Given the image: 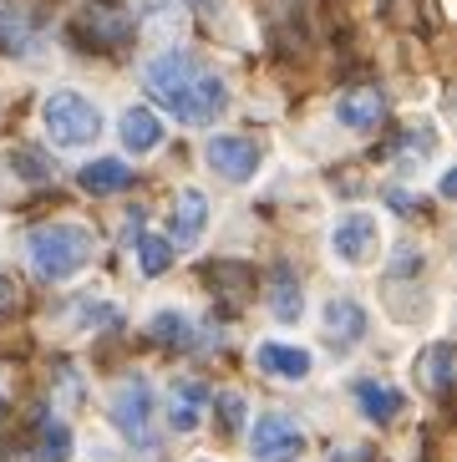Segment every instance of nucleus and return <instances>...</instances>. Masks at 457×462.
I'll return each mask as SVG.
<instances>
[{
    "mask_svg": "<svg viewBox=\"0 0 457 462\" xmlns=\"http://www.w3.org/2000/svg\"><path fill=\"white\" fill-rule=\"evenodd\" d=\"M143 82H148V92L158 97L168 112H173L178 123H189V127H209L219 112L228 107L224 77L203 71L189 51H163V56H153L148 71H143Z\"/></svg>",
    "mask_w": 457,
    "mask_h": 462,
    "instance_id": "obj_1",
    "label": "nucleus"
},
{
    "mask_svg": "<svg viewBox=\"0 0 457 462\" xmlns=\"http://www.w3.org/2000/svg\"><path fill=\"white\" fill-rule=\"evenodd\" d=\"M92 249H97L92 229H77V224H41L26 239V254L36 264V274L51 280V285H61V280L87 270L92 264Z\"/></svg>",
    "mask_w": 457,
    "mask_h": 462,
    "instance_id": "obj_2",
    "label": "nucleus"
},
{
    "mask_svg": "<svg viewBox=\"0 0 457 462\" xmlns=\"http://www.w3.org/2000/svg\"><path fill=\"white\" fill-rule=\"evenodd\" d=\"M41 123H46V133H51L56 148H87V143L102 137V112H97V102L81 97V92H71V87H61V92L46 97Z\"/></svg>",
    "mask_w": 457,
    "mask_h": 462,
    "instance_id": "obj_3",
    "label": "nucleus"
},
{
    "mask_svg": "<svg viewBox=\"0 0 457 462\" xmlns=\"http://www.w3.org/2000/svg\"><path fill=\"white\" fill-rule=\"evenodd\" d=\"M112 427L133 448H153V386L148 376H127L112 396Z\"/></svg>",
    "mask_w": 457,
    "mask_h": 462,
    "instance_id": "obj_4",
    "label": "nucleus"
},
{
    "mask_svg": "<svg viewBox=\"0 0 457 462\" xmlns=\"http://www.w3.org/2000/svg\"><path fill=\"white\" fill-rule=\"evenodd\" d=\"M203 158L228 183H249L259 173V143L255 137H239V133H214L203 143Z\"/></svg>",
    "mask_w": 457,
    "mask_h": 462,
    "instance_id": "obj_5",
    "label": "nucleus"
},
{
    "mask_svg": "<svg viewBox=\"0 0 457 462\" xmlns=\"http://www.w3.org/2000/svg\"><path fill=\"white\" fill-rule=\"evenodd\" d=\"M249 452H255V462H295L305 452V432L290 417L269 411V417L255 421V432H249Z\"/></svg>",
    "mask_w": 457,
    "mask_h": 462,
    "instance_id": "obj_6",
    "label": "nucleus"
},
{
    "mask_svg": "<svg viewBox=\"0 0 457 462\" xmlns=\"http://www.w3.org/2000/svg\"><path fill=\"white\" fill-rule=\"evenodd\" d=\"M381 249V229L371 214H346L336 218V229H331V254L340 264H371Z\"/></svg>",
    "mask_w": 457,
    "mask_h": 462,
    "instance_id": "obj_7",
    "label": "nucleus"
},
{
    "mask_svg": "<svg viewBox=\"0 0 457 462\" xmlns=\"http://www.w3.org/2000/svg\"><path fill=\"white\" fill-rule=\"evenodd\" d=\"M77 31H81V42L97 46V51H117V46L133 42V15L122 11L117 0H102L92 11H81Z\"/></svg>",
    "mask_w": 457,
    "mask_h": 462,
    "instance_id": "obj_8",
    "label": "nucleus"
},
{
    "mask_svg": "<svg viewBox=\"0 0 457 462\" xmlns=\"http://www.w3.org/2000/svg\"><path fill=\"white\" fill-rule=\"evenodd\" d=\"M203 229H209V199L199 189H183L173 199V214H168V245L189 249L203 239Z\"/></svg>",
    "mask_w": 457,
    "mask_h": 462,
    "instance_id": "obj_9",
    "label": "nucleus"
},
{
    "mask_svg": "<svg viewBox=\"0 0 457 462\" xmlns=\"http://www.w3.org/2000/svg\"><path fill=\"white\" fill-rule=\"evenodd\" d=\"M209 407H214V392H209L203 381H193V376L173 381V396H168V421H173V432H199V421Z\"/></svg>",
    "mask_w": 457,
    "mask_h": 462,
    "instance_id": "obj_10",
    "label": "nucleus"
},
{
    "mask_svg": "<svg viewBox=\"0 0 457 462\" xmlns=\"http://www.w3.org/2000/svg\"><path fill=\"white\" fill-rule=\"evenodd\" d=\"M336 117L346 127H356V133H371V127H381V117H387V97H381L377 87H350L336 102Z\"/></svg>",
    "mask_w": 457,
    "mask_h": 462,
    "instance_id": "obj_11",
    "label": "nucleus"
},
{
    "mask_svg": "<svg viewBox=\"0 0 457 462\" xmlns=\"http://www.w3.org/2000/svg\"><path fill=\"white\" fill-rule=\"evenodd\" d=\"M269 315H275V320H300V315H305L300 280H295L290 264H275V270H269Z\"/></svg>",
    "mask_w": 457,
    "mask_h": 462,
    "instance_id": "obj_12",
    "label": "nucleus"
},
{
    "mask_svg": "<svg viewBox=\"0 0 457 462\" xmlns=\"http://www.w3.org/2000/svg\"><path fill=\"white\" fill-rule=\"evenodd\" d=\"M255 361H259V371H269V376H284V381L310 376V351H300V346H280V340H265Z\"/></svg>",
    "mask_w": 457,
    "mask_h": 462,
    "instance_id": "obj_13",
    "label": "nucleus"
},
{
    "mask_svg": "<svg viewBox=\"0 0 457 462\" xmlns=\"http://www.w3.org/2000/svg\"><path fill=\"white\" fill-rule=\"evenodd\" d=\"M325 330H331V346H356L366 336V310L356 300H331L325 305Z\"/></svg>",
    "mask_w": 457,
    "mask_h": 462,
    "instance_id": "obj_14",
    "label": "nucleus"
},
{
    "mask_svg": "<svg viewBox=\"0 0 457 462\" xmlns=\"http://www.w3.org/2000/svg\"><path fill=\"white\" fill-rule=\"evenodd\" d=\"M133 183V168L122 163V158H97V163L81 168V189L92 193V199H107V193H122Z\"/></svg>",
    "mask_w": 457,
    "mask_h": 462,
    "instance_id": "obj_15",
    "label": "nucleus"
},
{
    "mask_svg": "<svg viewBox=\"0 0 457 462\" xmlns=\"http://www.w3.org/2000/svg\"><path fill=\"white\" fill-rule=\"evenodd\" d=\"M417 381L432 396H447V386H452V346L447 340H432L427 351L417 356Z\"/></svg>",
    "mask_w": 457,
    "mask_h": 462,
    "instance_id": "obj_16",
    "label": "nucleus"
},
{
    "mask_svg": "<svg viewBox=\"0 0 457 462\" xmlns=\"http://www.w3.org/2000/svg\"><path fill=\"white\" fill-rule=\"evenodd\" d=\"M117 133H122V143H127V152H153L163 143V123L148 107H127L122 123H117Z\"/></svg>",
    "mask_w": 457,
    "mask_h": 462,
    "instance_id": "obj_17",
    "label": "nucleus"
},
{
    "mask_svg": "<svg viewBox=\"0 0 457 462\" xmlns=\"http://www.w3.org/2000/svg\"><path fill=\"white\" fill-rule=\"evenodd\" d=\"M356 407L371 421H396L402 417V392H391L387 381H356Z\"/></svg>",
    "mask_w": 457,
    "mask_h": 462,
    "instance_id": "obj_18",
    "label": "nucleus"
},
{
    "mask_svg": "<svg viewBox=\"0 0 457 462\" xmlns=\"http://www.w3.org/2000/svg\"><path fill=\"white\" fill-rule=\"evenodd\" d=\"M148 336L158 340V346H189V340H193V326H189V315L158 310V315H153V326H148Z\"/></svg>",
    "mask_w": 457,
    "mask_h": 462,
    "instance_id": "obj_19",
    "label": "nucleus"
},
{
    "mask_svg": "<svg viewBox=\"0 0 457 462\" xmlns=\"http://www.w3.org/2000/svg\"><path fill=\"white\" fill-rule=\"evenodd\" d=\"M36 457L41 462H67L71 457V432L67 421H41V442H36Z\"/></svg>",
    "mask_w": 457,
    "mask_h": 462,
    "instance_id": "obj_20",
    "label": "nucleus"
},
{
    "mask_svg": "<svg viewBox=\"0 0 457 462\" xmlns=\"http://www.w3.org/2000/svg\"><path fill=\"white\" fill-rule=\"evenodd\" d=\"M137 264H143L148 280H158V274L173 264V245H168V239H148V234H137Z\"/></svg>",
    "mask_w": 457,
    "mask_h": 462,
    "instance_id": "obj_21",
    "label": "nucleus"
},
{
    "mask_svg": "<svg viewBox=\"0 0 457 462\" xmlns=\"http://www.w3.org/2000/svg\"><path fill=\"white\" fill-rule=\"evenodd\" d=\"M209 285H224V290H234V295H244V290H249V274H244L239 264H214V270H209Z\"/></svg>",
    "mask_w": 457,
    "mask_h": 462,
    "instance_id": "obj_22",
    "label": "nucleus"
},
{
    "mask_svg": "<svg viewBox=\"0 0 457 462\" xmlns=\"http://www.w3.org/2000/svg\"><path fill=\"white\" fill-rule=\"evenodd\" d=\"M219 417H224V432H234L244 421V402L239 396H219Z\"/></svg>",
    "mask_w": 457,
    "mask_h": 462,
    "instance_id": "obj_23",
    "label": "nucleus"
},
{
    "mask_svg": "<svg viewBox=\"0 0 457 462\" xmlns=\"http://www.w3.org/2000/svg\"><path fill=\"white\" fill-rule=\"evenodd\" d=\"M11 163L21 168V173H31V178H51V168L41 163L36 152H11Z\"/></svg>",
    "mask_w": 457,
    "mask_h": 462,
    "instance_id": "obj_24",
    "label": "nucleus"
},
{
    "mask_svg": "<svg viewBox=\"0 0 457 462\" xmlns=\"http://www.w3.org/2000/svg\"><path fill=\"white\" fill-rule=\"evenodd\" d=\"M15 300H21L15 280H11V274H0V315H5V310H15Z\"/></svg>",
    "mask_w": 457,
    "mask_h": 462,
    "instance_id": "obj_25",
    "label": "nucleus"
},
{
    "mask_svg": "<svg viewBox=\"0 0 457 462\" xmlns=\"http://www.w3.org/2000/svg\"><path fill=\"white\" fill-rule=\"evenodd\" d=\"M412 270H422V254L406 245V249H396V274H412Z\"/></svg>",
    "mask_w": 457,
    "mask_h": 462,
    "instance_id": "obj_26",
    "label": "nucleus"
},
{
    "mask_svg": "<svg viewBox=\"0 0 457 462\" xmlns=\"http://www.w3.org/2000/svg\"><path fill=\"white\" fill-rule=\"evenodd\" d=\"M189 5H193V11H209V5H214V0H189Z\"/></svg>",
    "mask_w": 457,
    "mask_h": 462,
    "instance_id": "obj_27",
    "label": "nucleus"
},
{
    "mask_svg": "<svg viewBox=\"0 0 457 462\" xmlns=\"http://www.w3.org/2000/svg\"><path fill=\"white\" fill-rule=\"evenodd\" d=\"M331 462H346V457H331Z\"/></svg>",
    "mask_w": 457,
    "mask_h": 462,
    "instance_id": "obj_28",
    "label": "nucleus"
}]
</instances>
